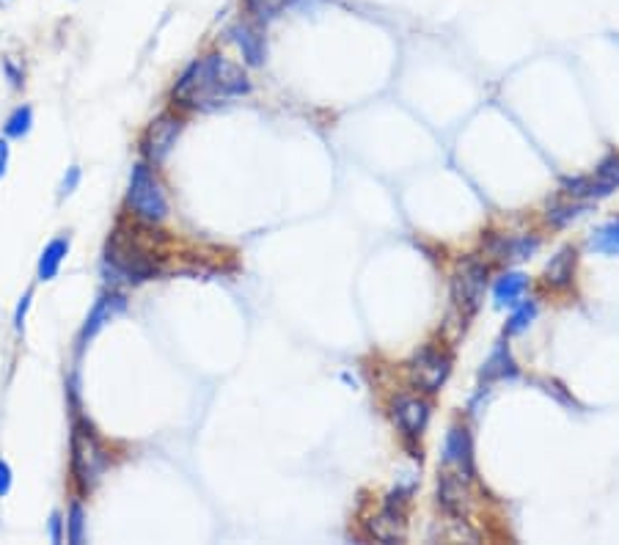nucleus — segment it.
<instances>
[{
  "instance_id": "obj_1",
  "label": "nucleus",
  "mask_w": 619,
  "mask_h": 545,
  "mask_svg": "<svg viewBox=\"0 0 619 545\" xmlns=\"http://www.w3.org/2000/svg\"><path fill=\"white\" fill-rule=\"evenodd\" d=\"M251 91L245 72L223 56H207L185 69L174 86V99L188 107H209Z\"/></svg>"
},
{
  "instance_id": "obj_2",
  "label": "nucleus",
  "mask_w": 619,
  "mask_h": 545,
  "mask_svg": "<svg viewBox=\"0 0 619 545\" xmlns=\"http://www.w3.org/2000/svg\"><path fill=\"white\" fill-rule=\"evenodd\" d=\"M127 201L135 209V215L143 217V221H149V224H157V221H162V217L168 215L165 193H162L154 171L149 166H143V162H138V166L133 169Z\"/></svg>"
},
{
  "instance_id": "obj_3",
  "label": "nucleus",
  "mask_w": 619,
  "mask_h": 545,
  "mask_svg": "<svg viewBox=\"0 0 619 545\" xmlns=\"http://www.w3.org/2000/svg\"><path fill=\"white\" fill-rule=\"evenodd\" d=\"M72 468L83 487L97 485V479L107 468V452H105L102 441L94 435V430L86 424H78L75 435H72Z\"/></svg>"
},
{
  "instance_id": "obj_4",
  "label": "nucleus",
  "mask_w": 619,
  "mask_h": 545,
  "mask_svg": "<svg viewBox=\"0 0 619 545\" xmlns=\"http://www.w3.org/2000/svg\"><path fill=\"white\" fill-rule=\"evenodd\" d=\"M485 290H487V267L476 259L463 262L452 279V300L466 319L479 311Z\"/></svg>"
},
{
  "instance_id": "obj_5",
  "label": "nucleus",
  "mask_w": 619,
  "mask_h": 545,
  "mask_svg": "<svg viewBox=\"0 0 619 545\" xmlns=\"http://www.w3.org/2000/svg\"><path fill=\"white\" fill-rule=\"evenodd\" d=\"M448 372H452V358L438 347H424L411 361V383L419 392L435 394L448 380Z\"/></svg>"
},
{
  "instance_id": "obj_6",
  "label": "nucleus",
  "mask_w": 619,
  "mask_h": 545,
  "mask_svg": "<svg viewBox=\"0 0 619 545\" xmlns=\"http://www.w3.org/2000/svg\"><path fill=\"white\" fill-rule=\"evenodd\" d=\"M443 463H446V468H452L466 482L474 476V444H471V432L466 427L457 424L446 432Z\"/></svg>"
},
{
  "instance_id": "obj_7",
  "label": "nucleus",
  "mask_w": 619,
  "mask_h": 545,
  "mask_svg": "<svg viewBox=\"0 0 619 545\" xmlns=\"http://www.w3.org/2000/svg\"><path fill=\"white\" fill-rule=\"evenodd\" d=\"M182 133V119H177L174 114H162L160 119H154L143 135V152L149 160L160 162L168 157V152L174 149L177 138Z\"/></svg>"
},
{
  "instance_id": "obj_8",
  "label": "nucleus",
  "mask_w": 619,
  "mask_h": 545,
  "mask_svg": "<svg viewBox=\"0 0 619 545\" xmlns=\"http://www.w3.org/2000/svg\"><path fill=\"white\" fill-rule=\"evenodd\" d=\"M391 413H393L397 427L405 435H411V439H419L430 424V405L419 397H400L397 402H393Z\"/></svg>"
},
{
  "instance_id": "obj_9",
  "label": "nucleus",
  "mask_w": 619,
  "mask_h": 545,
  "mask_svg": "<svg viewBox=\"0 0 619 545\" xmlns=\"http://www.w3.org/2000/svg\"><path fill=\"white\" fill-rule=\"evenodd\" d=\"M537 251H540V240L537 237H529V235H521V237H498L493 243V254L498 259H506V262L531 259Z\"/></svg>"
},
{
  "instance_id": "obj_10",
  "label": "nucleus",
  "mask_w": 619,
  "mask_h": 545,
  "mask_svg": "<svg viewBox=\"0 0 619 545\" xmlns=\"http://www.w3.org/2000/svg\"><path fill=\"white\" fill-rule=\"evenodd\" d=\"M526 295V276L523 272H504L493 287V300L498 309H515Z\"/></svg>"
},
{
  "instance_id": "obj_11",
  "label": "nucleus",
  "mask_w": 619,
  "mask_h": 545,
  "mask_svg": "<svg viewBox=\"0 0 619 545\" xmlns=\"http://www.w3.org/2000/svg\"><path fill=\"white\" fill-rule=\"evenodd\" d=\"M515 372H518V366H515V361H513L510 347H506V342H498L495 350L490 353V358L485 361L482 380H485V383H495V380L515 377Z\"/></svg>"
},
{
  "instance_id": "obj_12",
  "label": "nucleus",
  "mask_w": 619,
  "mask_h": 545,
  "mask_svg": "<svg viewBox=\"0 0 619 545\" xmlns=\"http://www.w3.org/2000/svg\"><path fill=\"white\" fill-rule=\"evenodd\" d=\"M69 254V237H55L44 245L42 256H39V279L42 282H50L59 276L61 270V262L67 259Z\"/></svg>"
},
{
  "instance_id": "obj_13",
  "label": "nucleus",
  "mask_w": 619,
  "mask_h": 545,
  "mask_svg": "<svg viewBox=\"0 0 619 545\" xmlns=\"http://www.w3.org/2000/svg\"><path fill=\"white\" fill-rule=\"evenodd\" d=\"M573 272H576V251L561 248L556 256H550L545 267V282L550 287H568L573 282Z\"/></svg>"
},
{
  "instance_id": "obj_14",
  "label": "nucleus",
  "mask_w": 619,
  "mask_h": 545,
  "mask_svg": "<svg viewBox=\"0 0 619 545\" xmlns=\"http://www.w3.org/2000/svg\"><path fill=\"white\" fill-rule=\"evenodd\" d=\"M122 309H125V298H122V295H107V298H102V300L91 309V314H88V319H86L83 339H91V337L102 328V325L114 319Z\"/></svg>"
},
{
  "instance_id": "obj_15",
  "label": "nucleus",
  "mask_w": 619,
  "mask_h": 545,
  "mask_svg": "<svg viewBox=\"0 0 619 545\" xmlns=\"http://www.w3.org/2000/svg\"><path fill=\"white\" fill-rule=\"evenodd\" d=\"M232 39L237 42V47L243 50V56L251 67H259L264 61V39L245 23L232 28Z\"/></svg>"
},
{
  "instance_id": "obj_16",
  "label": "nucleus",
  "mask_w": 619,
  "mask_h": 545,
  "mask_svg": "<svg viewBox=\"0 0 619 545\" xmlns=\"http://www.w3.org/2000/svg\"><path fill=\"white\" fill-rule=\"evenodd\" d=\"M438 499L446 513L457 515L463 510V499H466V479H460L457 474H443L440 485H438Z\"/></svg>"
},
{
  "instance_id": "obj_17",
  "label": "nucleus",
  "mask_w": 619,
  "mask_h": 545,
  "mask_svg": "<svg viewBox=\"0 0 619 545\" xmlns=\"http://www.w3.org/2000/svg\"><path fill=\"white\" fill-rule=\"evenodd\" d=\"M589 251L603 254V256H619V221L600 226L589 240Z\"/></svg>"
},
{
  "instance_id": "obj_18",
  "label": "nucleus",
  "mask_w": 619,
  "mask_h": 545,
  "mask_svg": "<svg viewBox=\"0 0 619 545\" xmlns=\"http://www.w3.org/2000/svg\"><path fill=\"white\" fill-rule=\"evenodd\" d=\"M534 319H537V303H518L515 314L506 322V334H523Z\"/></svg>"
},
{
  "instance_id": "obj_19",
  "label": "nucleus",
  "mask_w": 619,
  "mask_h": 545,
  "mask_svg": "<svg viewBox=\"0 0 619 545\" xmlns=\"http://www.w3.org/2000/svg\"><path fill=\"white\" fill-rule=\"evenodd\" d=\"M31 125H33V111H31V107L28 105L25 107H17V111L6 122V135L9 138H23V135H28Z\"/></svg>"
},
{
  "instance_id": "obj_20",
  "label": "nucleus",
  "mask_w": 619,
  "mask_h": 545,
  "mask_svg": "<svg viewBox=\"0 0 619 545\" xmlns=\"http://www.w3.org/2000/svg\"><path fill=\"white\" fill-rule=\"evenodd\" d=\"M245 4H248V12L259 23H270L281 9H284V6H281V0H245Z\"/></svg>"
},
{
  "instance_id": "obj_21",
  "label": "nucleus",
  "mask_w": 619,
  "mask_h": 545,
  "mask_svg": "<svg viewBox=\"0 0 619 545\" xmlns=\"http://www.w3.org/2000/svg\"><path fill=\"white\" fill-rule=\"evenodd\" d=\"M584 212V207H573V204H556V207H550L548 209V221L550 224H556V226H565V224H570L573 217H578Z\"/></svg>"
},
{
  "instance_id": "obj_22",
  "label": "nucleus",
  "mask_w": 619,
  "mask_h": 545,
  "mask_svg": "<svg viewBox=\"0 0 619 545\" xmlns=\"http://www.w3.org/2000/svg\"><path fill=\"white\" fill-rule=\"evenodd\" d=\"M597 180L608 185V190L619 188V157H608L597 166Z\"/></svg>"
},
{
  "instance_id": "obj_23",
  "label": "nucleus",
  "mask_w": 619,
  "mask_h": 545,
  "mask_svg": "<svg viewBox=\"0 0 619 545\" xmlns=\"http://www.w3.org/2000/svg\"><path fill=\"white\" fill-rule=\"evenodd\" d=\"M67 526H69V531H67L69 542H75V545L83 542V537H86V518H83V507H80V504H75V507L69 510Z\"/></svg>"
},
{
  "instance_id": "obj_24",
  "label": "nucleus",
  "mask_w": 619,
  "mask_h": 545,
  "mask_svg": "<svg viewBox=\"0 0 619 545\" xmlns=\"http://www.w3.org/2000/svg\"><path fill=\"white\" fill-rule=\"evenodd\" d=\"M78 182H80V169L78 166H72L69 169V174L64 177V182H61V196H69L75 188H78Z\"/></svg>"
},
{
  "instance_id": "obj_25",
  "label": "nucleus",
  "mask_w": 619,
  "mask_h": 545,
  "mask_svg": "<svg viewBox=\"0 0 619 545\" xmlns=\"http://www.w3.org/2000/svg\"><path fill=\"white\" fill-rule=\"evenodd\" d=\"M12 490V468L6 460H0V496H6Z\"/></svg>"
},
{
  "instance_id": "obj_26",
  "label": "nucleus",
  "mask_w": 619,
  "mask_h": 545,
  "mask_svg": "<svg viewBox=\"0 0 619 545\" xmlns=\"http://www.w3.org/2000/svg\"><path fill=\"white\" fill-rule=\"evenodd\" d=\"M28 306H31V295H25V298H23V303L17 306V317H14L17 331H23V319H25V311H28Z\"/></svg>"
},
{
  "instance_id": "obj_27",
  "label": "nucleus",
  "mask_w": 619,
  "mask_h": 545,
  "mask_svg": "<svg viewBox=\"0 0 619 545\" xmlns=\"http://www.w3.org/2000/svg\"><path fill=\"white\" fill-rule=\"evenodd\" d=\"M6 166H9V143L0 141V177L6 174Z\"/></svg>"
},
{
  "instance_id": "obj_28",
  "label": "nucleus",
  "mask_w": 619,
  "mask_h": 545,
  "mask_svg": "<svg viewBox=\"0 0 619 545\" xmlns=\"http://www.w3.org/2000/svg\"><path fill=\"white\" fill-rule=\"evenodd\" d=\"M59 526H61V518H59V515H52V523H50V529H52V540H55V542L61 540V534H59Z\"/></svg>"
},
{
  "instance_id": "obj_29",
  "label": "nucleus",
  "mask_w": 619,
  "mask_h": 545,
  "mask_svg": "<svg viewBox=\"0 0 619 545\" xmlns=\"http://www.w3.org/2000/svg\"><path fill=\"white\" fill-rule=\"evenodd\" d=\"M298 4H306V0H281V6L290 9V6H298Z\"/></svg>"
}]
</instances>
